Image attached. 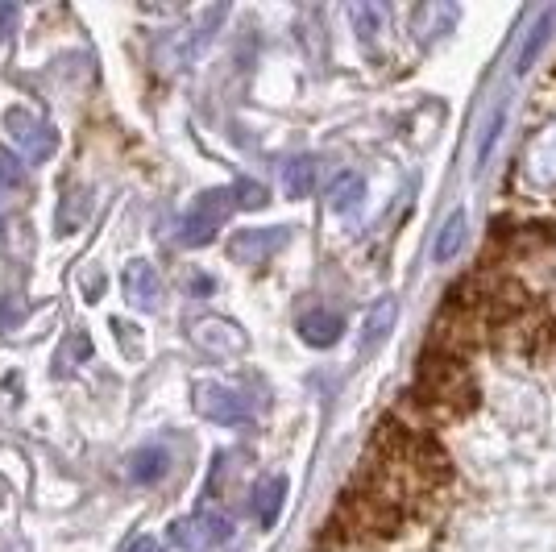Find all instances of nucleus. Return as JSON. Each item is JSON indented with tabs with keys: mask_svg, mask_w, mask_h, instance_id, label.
I'll return each mask as SVG.
<instances>
[{
	"mask_svg": "<svg viewBox=\"0 0 556 552\" xmlns=\"http://www.w3.org/2000/svg\"><path fill=\"white\" fill-rule=\"evenodd\" d=\"M494 341V328L486 316L478 312H461V308H449L432 320V333H428V349H440V353H453V357H474L478 349H490Z\"/></svg>",
	"mask_w": 556,
	"mask_h": 552,
	"instance_id": "nucleus-1",
	"label": "nucleus"
},
{
	"mask_svg": "<svg viewBox=\"0 0 556 552\" xmlns=\"http://www.w3.org/2000/svg\"><path fill=\"white\" fill-rule=\"evenodd\" d=\"M237 200H233V187H216V191H204V196L191 204V212L183 216V245H208L216 237V229L225 225L233 216Z\"/></svg>",
	"mask_w": 556,
	"mask_h": 552,
	"instance_id": "nucleus-2",
	"label": "nucleus"
},
{
	"mask_svg": "<svg viewBox=\"0 0 556 552\" xmlns=\"http://www.w3.org/2000/svg\"><path fill=\"white\" fill-rule=\"evenodd\" d=\"M171 540L183 552H208L233 540V519L225 511H200V515H187L171 523Z\"/></svg>",
	"mask_w": 556,
	"mask_h": 552,
	"instance_id": "nucleus-3",
	"label": "nucleus"
},
{
	"mask_svg": "<svg viewBox=\"0 0 556 552\" xmlns=\"http://www.w3.org/2000/svg\"><path fill=\"white\" fill-rule=\"evenodd\" d=\"M225 17V9H216V13H208L196 30H179V34H171V38H162L158 42V50H154V59H158V67H166V71H183V67H191L200 59V50L208 46V38L216 34V21Z\"/></svg>",
	"mask_w": 556,
	"mask_h": 552,
	"instance_id": "nucleus-4",
	"label": "nucleus"
},
{
	"mask_svg": "<svg viewBox=\"0 0 556 552\" xmlns=\"http://www.w3.org/2000/svg\"><path fill=\"white\" fill-rule=\"evenodd\" d=\"M5 129H9V142L21 150V158L42 162L46 154H54V133L25 108H9L5 113Z\"/></svg>",
	"mask_w": 556,
	"mask_h": 552,
	"instance_id": "nucleus-5",
	"label": "nucleus"
},
{
	"mask_svg": "<svg viewBox=\"0 0 556 552\" xmlns=\"http://www.w3.org/2000/svg\"><path fill=\"white\" fill-rule=\"evenodd\" d=\"M196 411L212 424H245L249 420V403L241 391H229L220 382H200L196 386Z\"/></svg>",
	"mask_w": 556,
	"mask_h": 552,
	"instance_id": "nucleus-6",
	"label": "nucleus"
},
{
	"mask_svg": "<svg viewBox=\"0 0 556 552\" xmlns=\"http://www.w3.org/2000/svg\"><path fill=\"white\" fill-rule=\"evenodd\" d=\"M121 283H125V299L133 303V308H158L162 279H158V270L150 262H129Z\"/></svg>",
	"mask_w": 556,
	"mask_h": 552,
	"instance_id": "nucleus-7",
	"label": "nucleus"
},
{
	"mask_svg": "<svg viewBox=\"0 0 556 552\" xmlns=\"http://www.w3.org/2000/svg\"><path fill=\"white\" fill-rule=\"evenodd\" d=\"M166 474H171V453L162 445H146L129 457V482H137V486H154Z\"/></svg>",
	"mask_w": 556,
	"mask_h": 552,
	"instance_id": "nucleus-8",
	"label": "nucleus"
},
{
	"mask_svg": "<svg viewBox=\"0 0 556 552\" xmlns=\"http://www.w3.org/2000/svg\"><path fill=\"white\" fill-rule=\"evenodd\" d=\"M299 333H303V341H308V345H316V349H328V345H337V341H341V333H345V320H341L337 312H324V308H316L312 316H303V320H299Z\"/></svg>",
	"mask_w": 556,
	"mask_h": 552,
	"instance_id": "nucleus-9",
	"label": "nucleus"
},
{
	"mask_svg": "<svg viewBox=\"0 0 556 552\" xmlns=\"http://www.w3.org/2000/svg\"><path fill=\"white\" fill-rule=\"evenodd\" d=\"M465 241H469V220H465V212H453L449 225H444L436 233V241H432V262L436 266H449L465 250Z\"/></svg>",
	"mask_w": 556,
	"mask_h": 552,
	"instance_id": "nucleus-10",
	"label": "nucleus"
},
{
	"mask_svg": "<svg viewBox=\"0 0 556 552\" xmlns=\"http://www.w3.org/2000/svg\"><path fill=\"white\" fill-rule=\"evenodd\" d=\"M278 245H283V229H258V233L237 237L229 250H233V258H245V266H254V262H266Z\"/></svg>",
	"mask_w": 556,
	"mask_h": 552,
	"instance_id": "nucleus-11",
	"label": "nucleus"
},
{
	"mask_svg": "<svg viewBox=\"0 0 556 552\" xmlns=\"http://www.w3.org/2000/svg\"><path fill=\"white\" fill-rule=\"evenodd\" d=\"M283 494H287V482L283 478H262L254 486V511H258L262 528H274V523H278V511H283Z\"/></svg>",
	"mask_w": 556,
	"mask_h": 552,
	"instance_id": "nucleus-12",
	"label": "nucleus"
},
{
	"mask_svg": "<svg viewBox=\"0 0 556 552\" xmlns=\"http://www.w3.org/2000/svg\"><path fill=\"white\" fill-rule=\"evenodd\" d=\"M361 196H366V179H361L357 171H341L337 179L328 183V208H332V212H349V208H357Z\"/></svg>",
	"mask_w": 556,
	"mask_h": 552,
	"instance_id": "nucleus-13",
	"label": "nucleus"
},
{
	"mask_svg": "<svg viewBox=\"0 0 556 552\" xmlns=\"http://www.w3.org/2000/svg\"><path fill=\"white\" fill-rule=\"evenodd\" d=\"M312 187H316V162L312 158H295L287 175H283V191L291 200H303V196H312Z\"/></svg>",
	"mask_w": 556,
	"mask_h": 552,
	"instance_id": "nucleus-14",
	"label": "nucleus"
},
{
	"mask_svg": "<svg viewBox=\"0 0 556 552\" xmlns=\"http://www.w3.org/2000/svg\"><path fill=\"white\" fill-rule=\"evenodd\" d=\"M552 25H556V9H548L536 25H532V38H527V46H523V54H519V75H527L532 71V63H536V54L544 50V42H548V34H552Z\"/></svg>",
	"mask_w": 556,
	"mask_h": 552,
	"instance_id": "nucleus-15",
	"label": "nucleus"
},
{
	"mask_svg": "<svg viewBox=\"0 0 556 552\" xmlns=\"http://www.w3.org/2000/svg\"><path fill=\"white\" fill-rule=\"evenodd\" d=\"M395 316H399V303L395 299H382L378 308L370 312V320H366V345H374V341H382L386 333H391Z\"/></svg>",
	"mask_w": 556,
	"mask_h": 552,
	"instance_id": "nucleus-16",
	"label": "nucleus"
},
{
	"mask_svg": "<svg viewBox=\"0 0 556 552\" xmlns=\"http://www.w3.org/2000/svg\"><path fill=\"white\" fill-rule=\"evenodd\" d=\"M353 25H357V34L370 42L382 30V9H374V5H353Z\"/></svg>",
	"mask_w": 556,
	"mask_h": 552,
	"instance_id": "nucleus-17",
	"label": "nucleus"
},
{
	"mask_svg": "<svg viewBox=\"0 0 556 552\" xmlns=\"http://www.w3.org/2000/svg\"><path fill=\"white\" fill-rule=\"evenodd\" d=\"M503 121H507V113L498 108V113L490 117V125H486V133H482V146H478V171L490 162V154H494V146H498V133H503Z\"/></svg>",
	"mask_w": 556,
	"mask_h": 552,
	"instance_id": "nucleus-18",
	"label": "nucleus"
},
{
	"mask_svg": "<svg viewBox=\"0 0 556 552\" xmlns=\"http://www.w3.org/2000/svg\"><path fill=\"white\" fill-rule=\"evenodd\" d=\"M13 21H17V5H9V0H0V42H5L13 34Z\"/></svg>",
	"mask_w": 556,
	"mask_h": 552,
	"instance_id": "nucleus-19",
	"label": "nucleus"
},
{
	"mask_svg": "<svg viewBox=\"0 0 556 552\" xmlns=\"http://www.w3.org/2000/svg\"><path fill=\"white\" fill-rule=\"evenodd\" d=\"M125 552H162V548H158V540H154V536H137Z\"/></svg>",
	"mask_w": 556,
	"mask_h": 552,
	"instance_id": "nucleus-20",
	"label": "nucleus"
}]
</instances>
